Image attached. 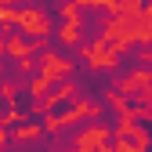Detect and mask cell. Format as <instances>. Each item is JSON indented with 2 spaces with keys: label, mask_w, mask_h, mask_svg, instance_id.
<instances>
[{
  "label": "cell",
  "mask_w": 152,
  "mask_h": 152,
  "mask_svg": "<svg viewBox=\"0 0 152 152\" xmlns=\"http://www.w3.org/2000/svg\"><path fill=\"white\" fill-rule=\"evenodd\" d=\"M18 33L29 36V40H44V36H51V18L40 11V7H18Z\"/></svg>",
  "instance_id": "1"
},
{
  "label": "cell",
  "mask_w": 152,
  "mask_h": 152,
  "mask_svg": "<svg viewBox=\"0 0 152 152\" xmlns=\"http://www.w3.org/2000/svg\"><path fill=\"white\" fill-rule=\"evenodd\" d=\"M80 58L94 69V72H105V69H116V62H120V51L112 47L105 36L102 40H94V44H87L83 51H80Z\"/></svg>",
  "instance_id": "2"
},
{
  "label": "cell",
  "mask_w": 152,
  "mask_h": 152,
  "mask_svg": "<svg viewBox=\"0 0 152 152\" xmlns=\"http://www.w3.org/2000/svg\"><path fill=\"white\" fill-rule=\"evenodd\" d=\"M91 116H98V105L94 102H76L72 109H65L62 116H47V123H44V130H62V127H72V123H80V120H91Z\"/></svg>",
  "instance_id": "3"
},
{
  "label": "cell",
  "mask_w": 152,
  "mask_h": 152,
  "mask_svg": "<svg viewBox=\"0 0 152 152\" xmlns=\"http://www.w3.org/2000/svg\"><path fill=\"white\" fill-rule=\"evenodd\" d=\"M69 98H76V83H72V80H65L62 87L40 94V98H36V105H33V112H36V116H40V112H51V109H58V105L69 102Z\"/></svg>",
  "instance_id": "4"
},
{
  "label": "cell",
  "mask_w": 152,
  "mask_h": 152,
  "mask_svg": "<svg viewBox=\"0 0 152 152\" xmlns=\"http://www.w3.org/2000/svg\"><path fill=\"white\" fill-rule=\"evenodd\" d=\"M109 145V130L105 127H87V130H80V134H76V148L72 152H102Z\"/></svg>",
  "instance_id": "5"
},
{
  "label": "cell",
  "mask_w": 152,
  "mask_h": 152,
  "mask_svg": "<svg viewBox=\"0 0 152 152\" xmlns=\"http://www.w3.org/2000/svg\"><path fill=\"white\" fill-rule=\"evenodd\" d=\"M40 72L51 76V80H62V76L72 72V62L62 58V54H54V51H44V54H40Z\"/></svg>",
  "instance_id": "6"
},
{
  "label": "cell",
  "mask_w": 152,
  "mask_h": 152,
  "mask_svg": "<svg viewBox=\"0 0 152 152\" xmlns=\"http://www.w3.org/2000/svg\"><path fill=\"white\" fill-rule=\"evenodd\" d=\"M4 51H7L11 58L18 62V58H26V54H33V51H36V44L29 40V36H22V33H15V36H7V40H4Z\"/></svg>",
  "instance_id": "7"
},
{
  "label": "cell",
  "mask_w": 152,
  "mask_h": 152,
  "mask_svg": "<svg viewBox=\"0 0 152 152\" xmlns=\"http://www.w3.org/2000/svg\"><path fill=\"white\" fill-rule=\"evenodd\" d=\"M148 83H152V72H148V69H134L130 76L120 80V91H123V94H134V91H141V87H148Z\"/></svg>",
  "instance_id": "8"
},
{
  "label": "cell",
  "mask_w": 152,
  "mask_h": 152,
  "mask_svg": "<svg viewBox=\"0 0 152 152\" xmlns=\"http://www.w3.org/2000/svg\"><path fill=\"white\" fill-rule=\"evenodd\" d=\"M105 7L112 15H138L145 7V0H105Z\"/></svg>",
  "instance_id": "9"
},
{
  "label": "cell",
  "mask_w": 152,
  "mask_h": 152,
  "mask_svg": "<svg viewBox=\"0 0 152 152\" xmlns=\"http://www.w3.org/2000/svg\"><path fill=\"white\" fill-rule=\"evenodd\" d=\"M80 33H83V18H65V26H62V44H76Z\"/></svg>",
  "instance_id": "10"
},
{
  "label": "cell",
  "mask_w": 152,
  "mask_h": 152,
  "mask_svg": "<svg viewBox=\"0 0 152 152\" xmlns=\"http://www.w3.org/2000/svg\"><path fill=\"white\" fill-rule=\"evenodd\" d=\"M44 134V127L40 123H29V127H18L15 130V141H33V138H40Z\"/></svg>",
  "instance_id": "11"
},
{
  "label": "cell",
  "mask_w": 152,
  "mask_h": 152,
  "mask_svg": "<svg viewBox=\"0 0 152 152\" xmlns=\"http://www.w3.org/2000/svg\"><path fill=\"white\" fill-rule=\"evenodd\" d=\"M51 83H54L51 76H44V72H40V76L29 83V94H33V98H40V94H47V91H51Z\"/></svg>",
  "instance_id": "12"
},
{
  "label": "cell",
  "mask_w": 152,
  "mask_h": 152,
  "mask_svg": "<svg viewBox=\"0 0 152 152\" xmlns=\"http://www.w3.org/2000/svg\"><path fill=\"white\" fill-rule=\"evenodd\" d=\"M105 102H109L112 109H120V112H123V109H130V105H127V98H123V91H109V94H105Z\"/></svg>",
  "instance_id": "13"
},
{
  "label": "cell",
  "mask_w": 152,
  "mask_h": 152,
  "mask_svg": "<svg viewBox=\"0 0 152 152\" xmlns=\"http://www.w3.org/2000/svg\"><path fill=\"white\" fill-rule=\"evenodd\" d=\"M18 120H22V112H18V109H7V112H4V120H0V123H4V127H15Z\"/></svg>",
  "instance_id": "14"
},
{
  "label": "cell",
  "mask_w": 152,
  "mask_h": 152,
  "mask_svg": "<svg viewBox=\"0 0 152 152\" xmlns=\"http://www.w3.org/2000/svg\"><path fill=\"white\" fill-rule=\"evenodd\" d=\"M33 69H36V62H33V54H26V58H18V72H26V76H29Z\"/></svg>",
  "instance_id": "15"
},
{
  "label": "cell",
  "mask_w": 152,
  "mask_h": 152,
  "mask_svg": "<svg viewBox=\"0 0 152 152\" xmlns=\"http://www.w3.org/2000/svg\"><path fill=\"white\" fill-rule=\"evenodd\" d=\"M0 98L11 105V102H15V83H0Z\"/></svg>",
  "instance_id": "16"
},
{
  "label": "cell",
  "mask_w": 152,
  "mask_h": 152,
  "mask_svg": "<svg viewBox=\"0 0 152 152\" xmlns=\"http://www.w3.org/2000/svg\"><path fill=\"white\" fill-rule=\"evenodd\" d=\"M4 141H7V130H4V123H0V148H4Z\"/></svg>",
  "instance_id": "17"
},
{
  "label": "cell",
  "mask_w": 152,
  "mask_h": 152,
  "mask_svg": "<svg viewBox=\"0 0 152 152\" xmlns=\"http://www.w3.org/2000/svg\"><path fill=\"white\" fill-rule=\"evenodd\" d=\"M7 4H33V0H7Z\"/></svg>",
  "instance_id": "18"
},
{
  "label": "cell",
  "mask_w": 152,
  "mask_h": 152,
  "mask_svg": "<svg viewBox=\"0 0 152 152\" xmlns=\"http://www.w3.org/2000/svg\"><path fill=\"white\" fill-rule=\"evenodd\" d=\"M0 51H4V36H0Z\"/></svg>",
  "instance_id": "19"
}]
</instances>
